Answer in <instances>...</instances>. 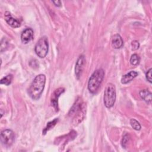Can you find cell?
<instances>
[{
  "instance_id": "1",
  "label": "cell",
  "mask_w": 152,
  "mask_h": 152,
  "mask_svg": "<svg viewBox=\"0 0 152 152\" xmlns=\"http://www.w3.org/2000/svg\"><path fill=\"white\" fill-rule=\"evenodd\" d=\"M46 83V77L44 74L37 75L32 81L28 90V93L33 100H38L43 91Z\"/></svg>"
},
{
  "instance_id": "2",
  "label": "cell",
  "mask_w": 152,
  "mask_h": 152,
  "mask_svg": "<svg viewBox=\"0 0 152 152\" xmlns=\"http://www.w3.org/2000/svg\"><path fill=\"white\" fill-rule=\"evenodd\" d=\"M86 112V106L84 102L78 98L70 109L68 115L72 118V121L74 124H77L81 122Z\"/></svg>"
},
{
  "instance_id": "3",
  "label": "cell",
  "mask_w": 152,
  "mask_h": 152,
  "mask_svg": "<svg viewBox=\"0 0 152 152\" xmlns=\"http://www.w3.org/2000/svg\"><path fill=\"white\" fill-rule=\"evenodd\" d=\"M104 76V71L102 69H96L90 76L88 82V89L91 93L94 94L100 86Z\"/></svg>"
},
{
  "instance_id": "4",
  "label": "cell",
  "mask_w": 152,
  "mask_h": 152,
  "mask_svg": "<svg viewBox=\"0 0 152 152\" xmlns=\"http://www.w3.org/2000/svg\"><path fill=\"white\" fill-rule=\"evenodd\" d=\"M116 100V88L115 86L109 83L104 90L103 96V102L105 106L107 108L112 107Z\"/></svg>"
},
{
  "instance_id": "5",
  "label": "cell",
  "mask_w": 152,
  "mask_h": 152,
  "mask_svg": "<svg viewBox=\"0 0 152 152\" xmlns=\"http://www.w3.org/2000/svg\"><path fill=\"white\" fill-rule=\"evenodd\" d=\"M48 49L49 43L48 38L46 36H43L36 43L34 47V51L39 57L43 58L46 56Z\"/></svg>"
},
{
  "instance_id": "6",
  "label": "cell",
  "mask_w": 152,
  "mask_h": 152,
  "mask_svg": "<svg viewBox=\"0 0 152 152\" xmlns=\"http://www.w3.org/2000/svg\"><path fill=\"white\" fill-rule=\"evenodd\" d=\"M15 140V134L11 129H7L3 130L1 133V141L2 144L6 147H10L14 143Z\"/></svg>"
},
{
  "instance_id": "7",
  "label": "cell",
  "mask_w": 152,
  "mask_h": 152,
  "mask_svg": "<svg viewBox=\"0 0 152 152\" xmlns=\"http://www.w3.org/2000/svg\"><path fill=\"white\" fill-rule=\"evenodd\" d=\"M85 63H86L85 56L83 55H80L77 59V61L75 64V74L78 79L80 77L82 74Z\"/></svg>"
},
{
  "instance_id": "8",
  "label": "cell",
  "mask_w": 152,
  "mask_h": 152,
  "mask_svg": "<svg viewBox=\"0 0 152 152\" xmlns=\"http://www.w3.org/2000/svg\"><path fill=\"white\" fill-rule=\"evenodd\" d=\"M33 30L31 28H26L24 29L21 34V42L24 44L29 43L33 38Z\"/></svg>"
},
{
  "instance_id": "9",
  "label": "cell",
  "mask_w": 152,
  "mask_h": 152,
  "mask_svg": "<svg viewBox=\"0 0 152 152\" xmlns=\"http://www.w3.org/2000/svg\"><path fill=\"white\" fill-rule=\"evenodd\" d=\"M4 18L5 21L12 27L13 28H17L19 27L21 25L20 22L16 18H14L12 15L11 14L8 12L6 11L4 14Z\"/></svg>"
},
{
  "instance_id": "10",
  "label": "cell",
  "mask_w": 152,
  "mask_h": 152,
  "mask_svg": "<svg viewBox=\"0 0 152 152\" xmlns=\"http://www.w3.org/2000/svg\"><path fill=\"white\" fill-rule=\"evenodd\" d=\"M64 92V88H59L56 89L53 93L52 98H51V104L52 106L55 108L56 110H58V99L59 97L60 94Z\"/></svg>"
},
{
  "instance_id": "11",
  "label": "cell",
  "mask_w": 152,
  "mask_h": 152,
  "mask_svg": "<svg viewBox=\"0 0 152 152\" xmlns=\"http://www.w3.org/2000/svg\"><path fill=\"white\" fill-rule=\"evenodd\" d=\"M112 46L115 49L121 48L124 44L123 40L119 34H115L113 36L111 41Z\"/></svg>"
},
{
  "instance_id": "12",
  "label": "cell",
  "mask_w": 152,
  "mask_h": 152,
  "mask_svg": "<svg viewBox=\"0 0 152 152\" xmlns=\"http://www.w3.org/2000/svg\"><path fill=\"white\" fill-rule=\"evenodd\" d=\"M138 75V72L134 71H131L128 73L124 75L121 78V83L122 84H127L131 81H132L135 77H136Z\"/></svg>"
},
{
  "instance_id": "13",
  "label": "cell",
  "mask_w": 152,
  "mask_h": 152,
  "mask_svg": "<svg viewBox=\"0 0 152 152\" xmlns=\"http://www.w3.org/2000/svg\"><path fill=\"white\" fill-rule=\"evenodd\" d=\"M151 93L147 89L142 90L140 91V97L147 103H150L151 102Z\"/></svg>"
},
{
  "instance_id": "14",
  "label": "cell",
  "mask_w": 152,
  "mask_h": 152,
  "mask_svg": "<svg viewBox=\"0 0 152 152\" xmlns=\"http://www.w3.org/2000/svg\"><path fill=\"white\" fill-rule=\"evenodd\" d=\"M12 80V75L11 74H8L6 76H5L4 77H3L1 80V84H5L6 86H9Z\"/></svg>"
},
{
  "instance_id": "15",
  "label": "cell",
  "mask_w": 152,
  "mask_h": 152,
  "mask_svg": "<svg viewBox=\"0 0 152 152\" xmlns=\"http://www.w3.org/2000/svg\"><path fill=\"white\" fill-rule=\"evenodd\" d=\"M140 62V58L137 54H133L130 58V63L132 65H137Z\"/></svg>"
},
{
  "instance_id": "16",
  "label": "cell",
  "mask_w": 152,
  "mask_h": 152,
  "mask_svg": "<svg viewBox=\"0 0 152 152\" xmlns=\"http://www.w3.org/2000/svg\"><path fill=\"white\" fill-rule=\"evenodd\" d=\"M58 119H55L53 120L52 121H50V122H48V124H47V126L45 127V129H43V134H45L46 132L48 131H49L50 129L52 128L56 125V124L58 122Z\"/></svg>"
},
{
  "instance_id": "17",
  "label": "cell",
  "mask_w": 152,
  "mask_h": 152,
  "mask_svg": "<svg viewBox=\"0 0 152 152\" xmlns=\"http://www.w3.org/2000/svg\"><path fill=\"white\" fill-rule=\"evenodd\" d=\"M130 124L133 129L137 131H139L141 129V125L140 123L135 120V119H131L130 120Z\"/></svg>"
},
{
  "instance_id": "18",
  "label": "cell",
  "mask_w": 152,
  "mask_h": 152,
  "mask_svg": "<svg viewBox=\"0 0 152 152\" xmlns=\"http://www.w3.org/2000/svg\"><path fill=\"white\" fill-rule=\"evenodd\" d=\"M8 45V42L7 40V39L5 38H3L1 40V52H2L4 50H6V49L7 48Z\"/></svg>"
},
{
  "instance_id": "19",
  "label": "cell",
  "mask_w": 152,
  "mask_h": 152,
  "mask_svg": "<svg viewBox=\"0 0 152 152\" xmlns=\"http://www.w3.org/2000/svg\"><path fill=\"white\" fill-rule=\"evenodd\" d=\"M129 135L126 134L125 135L123 138H122V140L121 141V145L122 146L124 147V148H126V146H127V144H128V142L129 141Z\"/></svg>"
},
{
  "instance_id": "20",
  "label": "cell",
  "mask_w": 152,
  "mask_h": 152,
  "mask_svg": "<svg viewBox=\"0 0 152 152\" xmlns=\"http://www.w3.org/2000/svg\"><path fill=\"white\" fill-rule=\"evenodd\" d=\"M140 47V43L137 40H134L131 42V48L133 50H137Z\"/></svg>"
},
{
  "instance_id": "21",
  "label": "cell",
  "mask_w": 152,
  "mask_h": 152,
  "mask_svg": "<svg viewBox=\"0 0 152 152\" xmlns=\"http://www.w3.org/2000/svg\"><path fill=\"white\" fill-rule=\"evenodd\" d=\"M151 71H152V69L151 68H150L148 71H147V72H146V74H145V76H146V79H147V80L149 82V83H151Z\"/></svg>"
},
{
  "instance_id": "22",
  "label": "cell",
  "mask_w": 152,
  "mask_h": 152,
  "mask_svg": "<svg viewBox=\"0 0 152 152\" xmlns=\"http://www.w3.org/2000/svg\"><path fill=\"white\" fill-rule=\"evenodd\" d=\"M52 2L56 7H61V2L60 1H53Z\"/></svg>"
}]
</instances>
